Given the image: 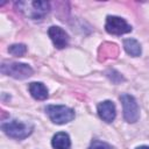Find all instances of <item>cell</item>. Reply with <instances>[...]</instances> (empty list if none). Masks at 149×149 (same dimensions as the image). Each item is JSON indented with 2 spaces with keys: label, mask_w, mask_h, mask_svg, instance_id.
Listing matches in <instances>:
<instances>
[{
  "label": "cell",
  "mask_w": 149,
  "mask_h": 149,
  "mask_svg": "<svg viewBox=\"0 0 149 149\" xmlns=\"http://www.w3.org/2000/svg\"><path fill=\"white\" fill-rule=\"evenodd\" d=\"M1 129L12 139L23 140L33 133V126L21 122L19 120H12L1 125Z\"/></svg>",
  "instance_id": "1"
},
{
  "label": "cell",
  "mask_w": 149,
  "mask_h": 149,
  "mask_svg": "<svg viewBox=\"0 0 149 149\" xmlns=\"http://www.w3.org/2000/svg\"><path fill=\"white\" fill-rule=\"evenodd\" d=\"M45 112L50 120L57 125H64L74 119V111L64 105H48Z\"/></svg>",
  "instance_id": "2"
},
{
  "label": "cell",
  "mask_w": 149,
  "mask_h": 149,
  "mask_svg": "<svg viewBox=\"0 0 149 149\" xmlns=\"http://www.w3.org/2000/svg\"><path fill=\"white\" fill-rule=\"evenodd\" d=\"M33 69L24 63L8 62L1 64V73L10 76L15 79H26L33 74Z\"/></svg>",
  "instance_id": "3"
},
{
  "label": "cell",
  "mask_w": 149,
  "mask_h": 149,
  "mask_svg": "<svg viewBox=\"0 0 149 149\" xmlns=\"http://www.w3.org/2000/svg\"><path fill=\"white\" fill-rule=\"evenodd\" d=\"M122 107H123V118L127 122L134 123L140 118V108L135 98L130 94H121L120 97Z\"/></svg>",
  "instance_id": "4"
},
{
  "label": "cell",
  "mask_w": 149,
  "mask_h": 149,
  "mask_svg": "<svg viewBox=\"0 0 149 149\" xmlns=\"http://www.w3.org/2000/svg\"><path fill=\"white\" fill-rule=\"evenodd\" d=\"M105 29L108 34H112V35H123L132 31V26L128 24L126 20H123L122 17L109 15L106 19Z\"/></svg>",
  "instance_id": "5"
},
{
  "label": "cell",
  "mask_w": 149,
  "mask_h": 149,
  "mask_svg": "<svg viewBox=\"0 0 149 149\" xmlns=\"http://www.w3.org/2000/svg\"><path fill=\"white\" fill-rule=\"evenodd\" d=\"M48 35L57 49H63L69 44V35L61 27L51 26L48 30Z\"/></svg>",
  "instance_id": "6"
},
{
  "label": "cell",
  "mask_w": 149,
  "mask_h": 149,
  "mask_svg": "<svg viewBox=\"0 0 149 149\" xmlns=\"http://www.w3.org/2000/svg\"><path fill=\"white\" fill-rule=\"evenodd\" d=\"M29 6L31 7V9H29L28 15L34 20L43 19L50 9V3L47 1H33L29 2Z\"/></svg>",
  "instance_id": "7"
},
{
  "label": "cell",
  "mask_w": 149,
  "mask_h": 149,
  "mask_svg": "<svg viewBox=\"0 0 149 149\" xmlns=\"http://www.w3.org/2000/svg\"><path fill=\"white\" fill-rule=\"evenodd\" d=\"M98 114L105 122H112L115 119V106L111 100H105L98 105Z\"/></svg>",
  "instance_id": "8"
},
{
  "label": "cell",
  "mask_w": 149,
  "mask_h": 149,
  "mask_svg": "<svg viewBox=\"0 0 149 149\" xmlns=\"http://www.w3.org/2000/svg\"><path fill=\"white\" fill-rule=\"evenodd\" d=\"M28 90L30 92V94L33 95V98H35L36 100H45L48 98V88L43 83L40 81H33L29 84Z\"/></svg>",
  "instance_id": "9"
},
{
  "label": "cell",
  "mask_w": 149,
  "mask_h": 149,
  "mask_svg": "<svg viewBox=\"0 0 149 149\" xmlns=\"http://www.w3.org/2000/svg\"><path fill=\"white\" fill-rule=\"evenodd\" d=\"M51 144L54 149H70L71 148V141L66 133L59 132L54 135L51 140Z\"/></svg>",
  "instance_id": "10"
},
{
  "label": "cell",
  "mask_w": 149,
  "mask_h": 149,
  "mask_svg": "<svg viewBox=\"0 0 149 149\" xmlns=\"http://www.w3.org/2000/svg\"><path fill=\"white\" fill-rule=\"evenodd\" d=\"M123 48L126 52L133 57H137L141 55V44L135 40V38H127L123 41Z\"/></svg>",
  "instance_id": "11"
},
{
  "label": "cell",
  "mask_w": 149,
  "mask_h": 149,
  "mask_svg": "<svg viewBox=\"0 0 149 149\" xmlns=\"http://www.w3.org/2000/svg\"><path fill=\"white\" fill-rule=\"evenodd\" d=\"M27 51V47L24 44H13L8 48V52L14 55V56H22Z\"/></svg>",
  "instance_id": "12"
},
{
  "label": "cell",
  "mask_w": 149,
  "mask_h": 149,
  "mask_svg": "<svg viewBox=\"0 0 149 149\" xmlns=\"http://www.w3.org/2000/svg\"><path fill=\"white\" fill-rule=\"evenodd\" d=\"M108 48H106L105 45L102 47V50H104V56L105 57H115V55L118 54V48L115 44H112V43H107Z\"/></svg>",
  "instance_id": "13"
},
{
  "label": "cell",
  "mask_w": 149,
  "mask_h": 149,
  "mask_svg": "<svg viewBox=\"0 0 149 149\" xmlns=\"http://www.w3.org/2000/svg\"><path fill=\"white\" fill-rule=\"evenodd\" d=\"M88 149H113V148L106 142H102V141H99V140H94L91 143V146L88 147Z\"/></svg>",
  "instance_id": "14"
},
{
  "label": "cell",
  "mask_w": 149,
  "mask_h": 149,
  "mask_svg": "<svg viewBox=\"0 0 149 149\" xmlns=\"http://www.w3.org/2000/svg\"><path fill=\"white\" fill-rule=\"evenodd\" d=\"M136 149H149V147H148V146H140V147H137Z\"/></svg>",
  "instance_id": "15"
}]
</instances>
